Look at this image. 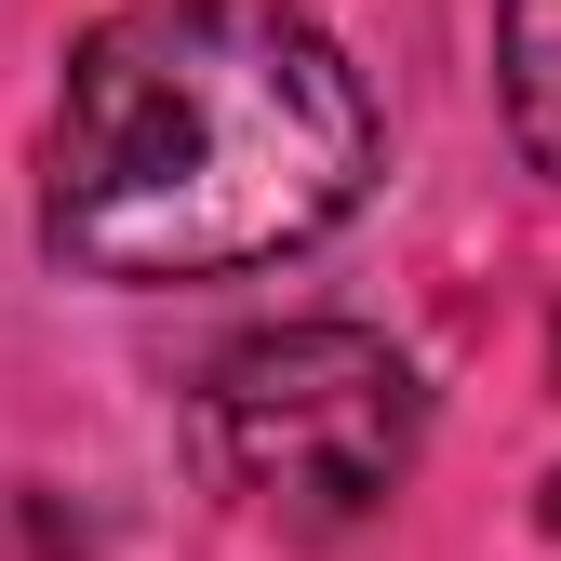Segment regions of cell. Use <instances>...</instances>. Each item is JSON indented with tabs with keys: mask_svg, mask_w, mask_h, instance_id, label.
<instances>
[{
	"mask_svg": "<svg viewBox=\"0 0 561 561\" xmlns=\"http://www.w3.org/2000/svg\"><path fill=\"white\" fill-rule=\"evenodd\" d=\"M495 94H508L522 161L561 174V0H495Z\"/></svg>",
	"mask_w": 561,
	"mask_h": 561,
	"instance_id": "3",
	"label": "cell"
},
{
	"mask_svg": "<svg viewBox=\"0 0 561 561\" xmlns=\"http://www.w3.org/2000/svg\"><path fill=\"white\" fill-rule=\"evenodd\" d=\"M187 455L201 481L267 522V535H362L414 455H428V388L375 321H267L215 347L187 388Z\"/></svg>",
	"mask_w": 561,
	"mask_h": 561,
	"instance_id": "2",
	"label": "cell"
},
{
	"mask_svg": "<svg viewBox=\"0 0 561 561\" xmlns=\"http://www.w3.org/2000/svg\"><path fill=\"white\" fill-rule=\"evenodd\" d=\"M362 187L375 94L295 0H121L41 121V241L121 295L280 267Z\"/></svg>",
	"mask_w": 561,
	"mask_h": 561,
	"instance_id": "1",
	"label": "cell"
},
{
	"mask_svg": "<svg viewBox=\"0 0 561 561\" xmlns=\"http://www.w3.org/2000/svg\"><path fill=\"white\" fill-rule=\"evenodd\" d=\"M548 362H561V334H548Z\"/></svg>",
	"mask_w": 561,
	"mask_h": 561,
	"instance_id": "5",
	"label": "cell"
},
{
	"mask_svg": "<svg viewBox=\"0 0 561 561\" xmlns=\"http://www.w3.org/2000/svg\"><path fill=\"white\" fill-rule=\"evenodd\" d=\"M548 535H561V468H548Z\"/></svg>",
	"mask_w": 561,
	"mask_h": 561,
	"instance_id": "4",
	"label": "cell"
}]
</instances>
